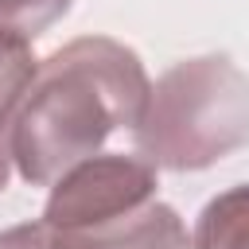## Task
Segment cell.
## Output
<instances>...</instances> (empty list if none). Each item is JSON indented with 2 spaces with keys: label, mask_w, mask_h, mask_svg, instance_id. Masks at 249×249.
<instances>
[{
  "label": "cell",
  "mask_w": 249,
  "mask_h": 249,
  "mask_svg": "<svg viewBox=\"0 0 249 249\" xmlns=\"http://www.w3.org/2000/svg\"><path fill=\"white\" fill-rule=\"evenodd\" d=\"M132 132L152 167H214L249 144V74L226 54L183 58L156 78Z\"/></svg>",
  "instance_id": "7a4b0ae2"
},
{
  "label": "cell",
  "mask_w": 249,
  "mask_h": 249,
  "mask_svg": "<svg viewBox=\"0 0 249 249\" xmlns=\"http://www.w3.org/2000/svg\"><path fill=\"white\" fill-rule=\"evenodd\" d=\"M74 0H0V27L23 35V39H35L43 35L54 19H62L70 12Z\"/></svg>",
  "instance_id": "52a82bcc"
},
{
  "label": "cell",
  "mask_w": 249,
  "mask_h": 249,
  "mask_svg": "<svg viewBox=\"0 0 249 249\" xmlns=\"http://www.w3.org/2000/svg\"><path fill=\"white\" fill-rule=\"evenodd\" d=\"M156 187L160 175L148 160L124 152H97L51 183L39 222L47 230H82L113 222L121 214L148 206L156 198Z\"/></svg>",
  "instance_id": "3957f363"
},
{
  "label": "cell",
  "mask_w": 249,
  "mask_h": 249,
  "mask_svg": "<svg viewBox=\"0 0 249 249\" xmlns=\"http://www.w3.org/2000/svg\"><path fill=\"white\" fill-rule=\"evenodd\" d=\"M191 249H249V183L230 187L202 206Z\"/></svg>",
  "instance_id": "5b68a950"
},
{
  "label": "cell",
  "mask_w": 249,
  "mask_h": 249,
  "mask_svg": "<svg viewBox=\"0 0 249 249\" xmlns=\"http://www.w3.org/2000/svg\"><path fill=\"white\" fill-rule=\"evenodd\" d=\"M152 93L140 54L109 35H82L39 62V74L8 128L19 179L51 187L74 163L101 152L117 128H136Z\"/></svg>",
  "instance_id": "6da1fadb"
},
{
  "label": "cell",
  "mask_w": 249,
  "mask_h": 249,
  "mask_svg": "<svg viewBox=\"0 0 249 249\" xmlns=\"http://www.w3.org/2000/svg\"><path fill=\"white\" fill-rule=\"evenodd\" d=\"M8 175H12V156H8V136H0V195L8 191Z\"/></svg>",
  "instance_id": "9c48e42d"
},
{
  "label": "cell",
  "mask_w": 249,
  "mask_h": 249,
  "mask_svg": "<svg viewBox=\"0 0 249 249\" xmlns=\"http://www.w3.org/2000/svg\"><path fill=\"white\" fill-rule=\"evenodd\" d=\"M0 249H51V230L43 222H23L0 233Z\"/></svg>",
  "instance_id": "ba28073f"
},
{
  "label": "cell",
  "mask_w": 249,
  "mask_h": 249,
  "mask_svg": "<svg viewBox=\"0 0 249 249\" xmlns=\"http://www.w3.org/2000/svg\"><path fill=\"white\" fill-rule=\"evenodd\" d=\"M51 249H191V237L179 210L152 198L148 206L121 214L113 222L51 230Z\"/></svg>",
  "instance_id": "277c9868"
},
{
  "label": "cell",
  "mask_w": 249,
  "mask_h": 249,
  "mask_svg": "<svg viewBox=\"0 0 249 249\" xmlns=\"http://www.w3.org/2000/svg\"><path fill=\"white\" fill-rule=\"evenodd\" d=\"M35 74H39V58L31 51V39L0 27V136H8Z\"/></svg>",
  "instance_id": "8992f818"
}]
</instances>
